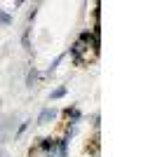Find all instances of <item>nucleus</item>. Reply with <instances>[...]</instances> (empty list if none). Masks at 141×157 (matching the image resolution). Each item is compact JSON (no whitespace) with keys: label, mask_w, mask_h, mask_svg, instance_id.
I'll return each mask as SVG.
<instances>
[{"label":"nucleus","mask_w":141,"mask_h":157,"mask_svg":"<svg viewBox=\"0 0 141 157\" xmlns=\"http://www.w3.org/2000/svg\"><path fill=\"white\" fill-rule=\"evenodd\" d=\"M66 117H68V122H73V124H75V122H80L82 115H80L78 108H66Z\"/></svg>","instance_id":"4"},{"label":"nucleus","mask_w":141,"mask_h":157,"mask_svg":"<svg viewBox=\"0 0 141 157\" xmlns=\"http://www.w3.org/2000/svg\"><path fill=\"white\" fill-rule=\"evenodd\" d=\"M92 157H99V155H92Z\"/></svg>","instance_id":"8"},{"label":"nucleus","mask_w":141,"mask_h":157,"mask_svg":"<svg viewBox=\"0 0 141 157\" xmlns=\"http://www.w3.org/2000/svg\"><path fill=\"white\" fill-rule=\"evenodd\" d=\"M54 117H57V113H54L52 108H47V110H42V113H40V117H38V124H49Z\"/></svg>","instance_id":"3"},{"label":"nucleus","mask_w":141,"mask_h":157,"mask_svg":"<svg viewBox=\"0 0 141 157\" xmlns=\"http://www.w3.org/2000/svg\"><path fill=\"white\" fill-rule=\"evenodd\" d=\"M54 143H57L54 138H42V143H40V150L49 155V150H52V148H54Z\"/></svg>","instance_id":"5"},{"label":"nucleus","mask_w":141,"mask_h":157,"mask_svg":"<svg viewBox=\"0 0 141 157\" xmlns=\"http://www.w3.org/2000/svg\"><path fill=\"white\" fill-rule=\"evenodd\" d=\"M66 145H68V138H59L47 157H66Z\"/></svg>","instance_id":"1"},{"label":"nucleus","mask_w":141,"mask_h":157,"mask_svg":"<svg viewBox=\"0 0 141 157\" xmlns=\"http://www.w3.org/2000/svg\"><path fill=\"white\" fill-rule=\"evenodd\" d=\"M64 94H66V87H57V89L52 92V98H61Z\"/></svg>","instance_id":"6"},{"label":"nucleus","mask_w":141,"mask_h":157,"mask_svg":"<svg viewBox=\"0 0 141 157\" xmlns=\"http://www.w3.org/2000/svg\"><path fill=\"white\" fill-rule=\"evenodd\" d=\"M87 49H89V42H87V40H82V38H78V40H75V45L71 47L73 56H80V54H85Z\"/></svg>","instance_id":"2"},{"label":"nucleus","mask_w":141,"mask_h":157,"mask_svg":"<svg viewBox=\"0 0 141 157\" xmlns=\"http://www.w3.org/2000/svg\"><path fill=\"white\" fill-rule=\"evenodd\" d=\"M0 21H2V24H10V21H12V17H10V14H5V12H0Z\"/></svg>","instance_id":"7"}]
</instances>
